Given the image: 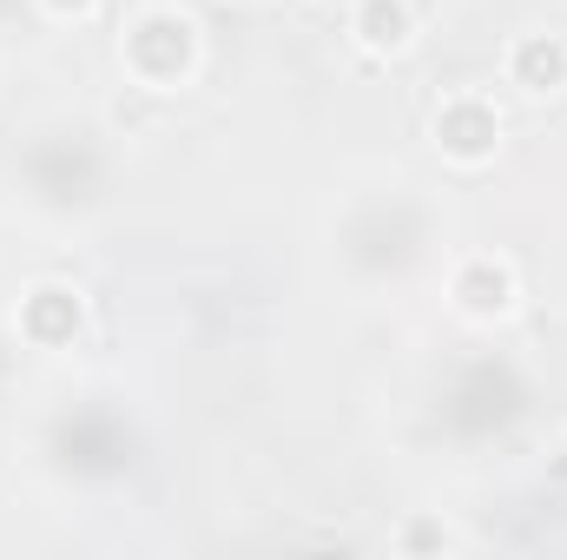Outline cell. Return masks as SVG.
<instances>
[{
    "label": "cell",
    "mask_w": 567,
    "mask_h": 560,
    "mask_svg": "<svg viewBox=\"0 0 567 560\" xmlns=\"http://www.w3.org/2000/svg\"><path fill=\"white\" fill-rule=\"evenodd\" d=\"M198 66H205V33L185 7L152 0L120 27V73L140 93H185L198 80Z\"/></svg>",
    "instance_id": "1"
},
{
    "label": "cell",
    "mask_w": 567,
    "mask_h": 560,
    "mask_svg": "<svg viewBox=\"0 0 567 560\" xmlns=\"http://www.w3.org/2000/svg\"><path fill=\"white\" fill-rule=\"evenodd\" d=\"M429 145H435V158L455 165V172H488V165L502 158V145H508L502 106H495L488 93H475V86L442 93L435 113H429Z\"/></svg>",
    "instance_id": "2"
},
{
    "label": "cell",
    "mask_w": 567,
    "mask_h": 560,
    "mask_svg": "<svg viewBox=\"0 0 567 560\" xmlns=\"http://www.w3.org/2000/svg\"><path fill=\"white\" fill-rule=\"evenodd\" d=\"M86 330H93V303H86L80 283H66V278L27 283L20 303H13V336H20L27 350H40V356H66V350H80Z\"/></svg>",
    "instance_id": "3"
},
{
    "label": "cell",
    "mask_w": 567,
    "mask_h": 560,
    "mask_svg": "<svg viewBox=\"0 0 567 560\" xmlns=\"http://www.w3.org/2000/svg\"><path fill=\"white\" fill-rule=\"evenodd\" d=\"M449 310L475 330H495L522 310V271L495 251H468L455 271H449Z\"/></svg>",
    "instance_id": "4"
},
{
    "label": "cell",
    "mask_w": 567,
    "mask_h": 560,
    "mask_svg": "<svg viewBox=\"0 0 567 560\" xmlns=\"http://www.w3.org/2000/svg\"><path fill=\"white\" fill-rule=\"evenodd\" d=\"M502 80L528 100V106H548L567 93V33L561 27H528L502 46Z\"/></svg>",
    "instance_id": "5"
},
{
    "label": "cell",
    "mask_w": 567,
    "mask_h": 560,
    "mask_svg": "<svg viewBox=\"0 0 567 560\" xmlns=\"http://www.w3.org/2000/svg\"><path fill=\"white\" fill-rule=\"evenodd\" d=\"M343 33H350V46L363 60H403L416 46L423 20H416V0H357L350 20H343Z\"/></svg>",
    "instance_id": "6"
},
{
    "label": "cell",
    "mask_w": 567,
    "mask_h": 560,
    "mask_svg": "<svg viewBox=\"0 0 567 560\" xmlns=\"http://www.w3.org/2000/svg\"><path fill=\"white\" fill-rule=\"evenodd\" d=\"M390 548H396V554H455L462 541H455V528L435 521V515H403V521L390 528Z\"/></svg>",
    "instance_id": "7"
},
{
    "label": "cell",
    "mask_w": 567,
    "mask_h": 560,
    "mask_svg": "<svg viewBox=\"0 0 567 560\" xmlns=\"http://www.w3.org/2000/svg\"><path fill=\"white\" fill-rule=\"evenodd\" d=\"M33 7H40L47 20H60V27H80V20H93L106 0H33Z\"/></svg>",
    "instance_id": "8"
},
{
    "label": "cell",
    "mask_w": 567,
    "mask_h": 560,
    "mask_svg": "<svg viewBox=\"0 0 567 560\" xmlns=\"http://www.w3.org/2000/svg\"><path fill=\"white\" fill-rule=\"evenodd\" d=\"M231 7H271V0H231Z\"/></svg>",
    "instance_id": "9"
}]
</instances>
